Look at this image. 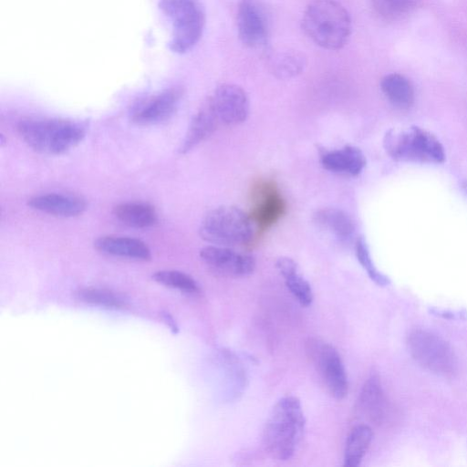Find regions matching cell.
<instances>
[{
	"instance_id": "4fadbf2b",
	"label": "cell",
	"mask_w": 467,
	"mask_h": 467,
	"mask_svg": "<svg viewBox=\"0 0 467 467\" xmlns=\"http://www.w3.org/2000/svg\"><path fill=\"white\" fill-rule=\"evenodd\" d=\"M27 203L34 210L58 217L78 216L87 208V202L82 197L59 192L35 195Z\"/></svg>"
},
{
	"instance_id": "5bb4252c",
	"label": "cell",
	"mask_w": 467,
	"mask_h": 467,
	"mask_svg": "<svg viewBox=\"0 0 467 467\" xmlns=\"http://www.w3.org/2000/svg\"><path fill=\"white\" fill-rule=\"evenodd\" d=\"M94 247L100 253L140 260L149 261L151 253L149 246L141 240L129 236L104 235L94 242Z\"/></svg>"
},
{
	"instance_id": "e0dca14e",
	"label": "cell",
	"mask_w": 467,
	"mask_h": 467,
	"mask_svg": "<svg viewBox=\"0 0 467 467\" xmlns=\"http://www.w3.org/2000/svg\"><path fill=\"white\" fill-rule=\"evenodd\" d=\"M358 407L373 422H380L384 418L386 400L378 375H371L365 382L359 394Z\"/></svg>"
},
{
	"instance_id": "83f0119b",
	"label": "cell",
	"mask_w": 467,
	"mask_h": 467,
	"mask_svg": "<svg viewBox=\"0 0 467 467\" xmlns=\"http://www.w3.org/2000/svg\"><path fill=\"white\" fill-rule=\"evenodd\" d=\"M462 188H463V190L467 192V181H464V182H462Z\"/></svg>"
},
{
	"instance_id": "4316f807",
	"label": "cell",
	"mask_w": 467,
	"mask_h": 467,
	"mask_svg": "<svg viewBox=\"0 0 467 467\" xmlns=\"http://www.w3.org/2000/svg\"><path fill=\"white\" fill-rule=\"evenodd\" d=\"M356 254L359 264L366 270L371 280L381 286H385L389 284V279L376 268L371 259L368 244L363 237H359L357 241Z\"/></svg>"
},
{
	"instance_id": "9c48e42d",
	"label": "cell",
	"mask_w": 467,
	"mask_h": 467,
	"mask_svg": "<svg viewBox=\"0 0 467 467\" xmlns=\"http://www.w3.org/2000/svg\"><path fill=\"white\" fill-rule=\"evenodd\" d=\"M200 257L212 270L225 276H247L255 268V260L252 255L228 246H206L200 251Z\"/></svg>"
},
{
	"instance_id": "ac0fdd59",
	"label": "cell",
	"mask_w": 467,
	"mask_h": 467,
	"mask_svg": "<svg viewBox=\"0 0 467 467\" xmlns=\"http://www.w3.org/2000/svg\"><path fill=\"white\" fill-rule=\"evenodd\" d=\"M276 267L285 279L290 293L303 306L312 304L314 296L309 283L300 275L297 264L289 257H281L276 261Z\"/></svg>"
},
{
	"instance_id": "603a6c76",
	"label": "cell",
	"mask_w": 467,
	"mask_h": 467,
	"mask_svg": "<svg viewBox=\"0 0 467 467\" xmlns=\"http://www.w3.org/2000/svg\"><path fill=\"white\" fill-rule=\"evenodd\" d=\"M315 219L320 226L337 237H348L355 230V224L351 217L340 209H321L315 214Z\"/></svg>"
},
{
	"instance_id": "484cf974",
	"label": "cell",
	"mask_w": 467,
	"mask_h": 467,
	"mask_svg": "<svg viewBox=\"0 0 467 467\" xmlns=\"http://www.w3.org/2000/svg\"><path fill=\"white\" fill-rule=\"evenodd\" d=\"M375 12L385 20H397L410 14L420 0H371Z\"/></svg>"
},
{
	"instance_id": "2e32d148",
	"label": "cell",
	"mask_w": 467,
	"mask_h": 467,
	"mask_svg": "<svg viewBox=\"0 0 467 467\" xmlns=\"http://www.w3.org/2000/svg\"><path fill=\"white\" fill-rule=\"evenodd\" d=\"M366 157L358 148L345 146L322 155V166L330 171L357 176L366 166Z\"/></svg>"
},
{
	"instance_id": "ba28073f",
	"label": "cell",
	"mask_w": 467,
	"mask_h": 467,
	"mask_svg": "<svg viewBox=\"0 0 467 467\" xmlns=\"http://www.w3.org/2000/svg\"><path fill=\"white\" fill-rule=\"evenodd\" d=\"M306 351L329 394L336 400H343L348 392V380L337 350L320 339L309 338Z\"/></svg>"
},
{
	"instance_id": "5b68a950",
	"label": "cell",
	"mask_w": 467,
	"mask_h": 467,
	"mask_svg": "<svg viewBox=\"0 0 467 467\" xmlns=\"http://www.w3.org/2000/svg\"><path fill=\"white\" fill-rule=\"evenodd\" d=\"M388 154L395 161L442 163L444 149L431 132L412 126L405 130H389L383 140Z\"/></svg>"
},
{
	"instance_id": "44dd1931",
	"label": "cell",
	"mask_w": 467,
	"mask_h": 467,
	"mask_svg": "<svg viewBox=\"0 0 467 467\" xmlns=\"http://www.w3.org/2000/svg\"><path fill=\"white\" fill-rule=\"evenodd\" d=\"M385 97L400 109H409L414 102V89L410 81L402 75H386L380 82Z\"/></svg>"
},
{
	"instance_id": "9a60e30c",
	"label": "cell",
	"mask_w": 467,
	"mask_h": 467,
	"mask_svg": "<svg viewBox=\"0 0 467 467\" xmlns=\"http://www.w3.org/2000/svg\"><path fill=\"white\" fill-rule=\"evenodd\" d=\"M220 119L208 98L192 118L180 148L181 153H187L207 139L216 129Z\"/></svg>"
},
{
	"instance_id": "7a4b0ae2",
	"label": "cell",
	"mask_w": 467,
	"mask_h": 467,
	"mask_svg": "<svg viewBox=\"0 0 467 467\" xmlns=\"http://www.w3.org/2000/svg\"><path fill=\"white\" fill-rule=\"evenodd\" d=\"M16 130L36 151L59 155L77 146L86 136L85 123L66 119L26 118Z\"/></svg>"
},
{
	"instance_id": "52a82bcc",
	"label": "cell",
	"mask_w": 467,
	"mask_h": 467,
	"mask_svg": "<svg viewBox=\"0 0 467 467\" xmlns=\"http://www.w3.org/2000/svg\"><path fill=\"white\" fill-rule=\"evenodd\" d=\"M408 343L414 359L425 368L443 376L455 372L456 356L451 346L439 336L416 329L410 334Z\"/></svg>"
},
{
	"instance_id": "ffe728a7",
	"label": "cell",
	"mask_w": 467,
	"mask_h": 467,
	"mask_svg": "<svg viewBox=\"0 0 467 467\" xmlns=\"http://www.w3.org/2000/svg\"><path fill=\"white\" fill-rule=\"evenodd\" d=\"M373 438V431L367 424H358L350 431L344 451L346 467H357L364 458Z\"/></svg>"
},
{
	"instance_id": "cb8c5ba5",
	"label": "cell",
	"mask_w": 467,
	"mask_h": 467,
	"mask_svg": "<svg viewBox=\"0 0 467 467\" xmlns=\"http://www.w3.org/2000/svg\"><path fill=\"white\" fill-rule=\"evenodd\" d=\"M152 278L159 284L188 295H198L201 292L198 283L191 275L180 271H158L152 275Z\"/></svg>"
},
{
	"instance_id": "30bf717a",
	"label": "cell",
	"mask_w": 467,
	"mask_h": 467,
	"mask_svg": "<svg viewBox=\"0 0 467 467\" xmlns=\"http://www.w3.org/2000/svg\"><path fill=\"white\" fill-rule=\"evenodd\" d=\"M237 32L242 43L251 48L265 46L268 25L263 9L255 0H242L237 9Z\"/></svg>"
},
{
	"instance_id": "6da1fadb",
	"label": "cell",
	"mask_w": 467,
	"mask_h": 467,
	"mask_svg": "<svg viewBox=\"0 0 467 467\" xmlns=\"http://www.w3.org/2000/svg\"><path fill=\"white\" fill-rule=\"evenodd\" d=\"M306 420L300 400L294 396L280 399L272 409L263 431V444L267 454L286 461L296 452Z\"/></svg>"
},
{
	"instance_id": "8992f818",
	"label": "cell",
	"mask_w": 467,
	"mask_h": 467,
	"mask_svg": "<svg viewBox=\"0 0 467 467\" xmlns=\"http://www.w3.org/2000/svg\"><path fill=\"white\" fill-rule=\"evenodd\" d=\"M201 237L215 245L247 244L254 235L251 218L234 206H221L209 212L200 226Z\"/></svg>"
},
{
	"instance_id": "8fae6325",
	"label": "cell",
	"mask_w": 467,
	"mask_h": 467,
	"mask_svg": "<svg viewBox=\"0 0 467 467\" xmlns=\"http://www.w3.org/2000/svg\"><path fill=\"white\" fill-rule=\"evenodd\" d=\"M209 99L220 122L237 125L246 119L249 113V99L241 87L234 84H223Z\"/></svg>"
},
{
	"instance_id": "d6986e66",
	"label": "cell",
	"mask_w": 467,
	"mask_h": 467,
	"mask_svg": "<svg viewBox=\"0 0 467 467\" xmlns=\"http://www.w3.org/2000/svg\"><path fill=\"white\" fill-rule=\"evenodd\" d=\"M114 216L134 228H149L158 222L155 208L146 202H122L113 208Z\"/></svg>"
},
{
	"instance_id": "277c9868",
	"label": "cell",
	"mask_w": 467,
	"mask_h": 467,
	"mask_svg": "<svg viewBox=\"0 0 467 467\" xmlns=\"http://www.w3.org/2000/svg\"><path fill=\"white\" fill-rule=\"evenodd\" d=\"M159 6L172 26L171 50L178 54L190 51L201 39L205 25L200 0H160Z\"/></svg>"
},
{
	"instance_id": "7402d4cb",
	"label": "cell",
	"mask_w": 467,
	"mask_h": 467,
	"mask_svg": "<svg viewBox=\"0 0 467 467\" xmlns=\"http://www.w3.org/2000/svg\"><path fill=\"white\" fill-rule=\"evenodd\" d=\"M268 67L273 75L286 79L302 73L306 60L305 56L296 50H285L272 54L268 57Z\"/></svg>"
},
{
	"instance_id": "7c38bea8",
	"label": "cell",
	"mask_w": 467,
	"mask_h": 467,
	"mask_svg": "<svg viewBox=\"0 0 467 467\" xmlns=\"http://www.w3.org/2000/svg\"><path fill=\"white\" fill-rule=\"evenodd\" d=\"M182 89L171 88L155 95L137 106L131 120L138 125H154L169 119L176 111L182 98Z\"/></svg>"
},
{
	"instance_id": "d4e9b609",
	"label": "cell",
	"mask_w": 467,
	"mask_h": 467,
	"mask_svg": "<svg viewBox=\"0 0 467 467\" xmlns=\"http://www.w3.org/2000/svg\"><path fill=\"white\" fill-rule=\"evenodd\" d=\"M77 296L84 302L110 308H123L127 306V300L121 295L106 288L86 287L78 290Z\"/></svg>"
},
{
	"instance_id": "3957f363",
	"label": "cell",
	"mask_w": 467,
	"mask_h": 467,
	"mask_svg": "<svg viewBox=\"0 0 467 467\" xmlns=\"http://www.w3.org/2000/svg\"><path fill=\"white\" fill-rule=\"evenodd\" d=\"M302 28L317 46L337 50L348 43L352 23L348 10L336 0H314L304 11Z\"/></svg>"
}]
</instances>
